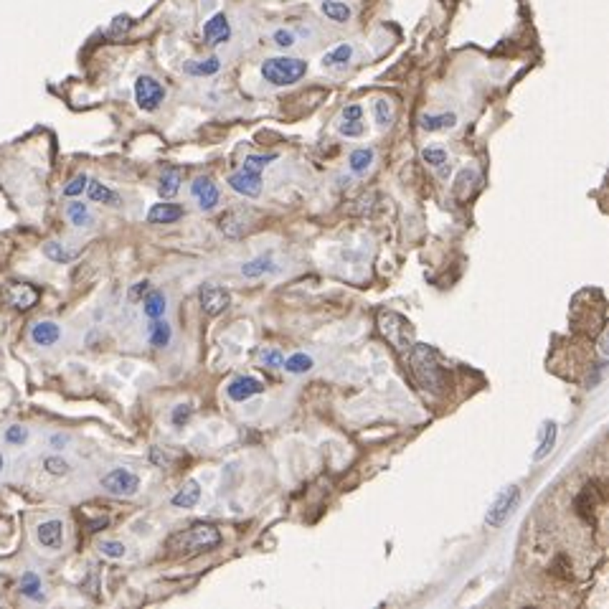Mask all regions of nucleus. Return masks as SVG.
I'll use <instances>...</instances> for the list:
<instances>
[{
    "instance_id": "37",
    "label": "nucleus",
    "mask_w": 609,
    "mask_h": 609,
    "mask_svg": "<svg viewBox=\"0 0 609 609\" xmlns=\"http://www.w3.org/2000/svg\"><path fill=\"white\" fill-rule=\"evenodd\" d=\"M259 358H262V363H264V366H272V368H282V363H284V356L279 353V350H274V348H264L259 353Z\"/></svg>"
},
{
    "instance_id": "12",
    "label": "nucleus",
    "mask_w": 609,
    "mask_h": 609,
    "mask_svg": "<svg viewBox=\"0 0 609 609\" xmlns=\"http://www.w3.org/2000/svg\"><path fill=\"white\" fill-rule=\"evenodd\" d=\"M191 194H194V199L199 201L201 206V211H211L213 206L218 203V188L213 186L211 178H196L194 186H191Z\"/></svg>"
},
{
    "instance_id": "36",
    "label": "nucleus",
    "mask_w": 609,
    "mask_h": 609,
    "mask_svg": "<svg viewBox=\"0 0 609 609\" xmlns=\"http://www.w3.org/2000/svg\"><path fill=\"white\" fill-rule=\"evenodd\" d=\"M43 467H46V472H51V475H67L69 472L67 459H61V457H46L43 459Z\"/></svg>"
},
{
    "instance_id": "43",
    "label": "nucleus",
    "mask_w": 609,
    "mask_h": 609,
    "mask_svg": "<svg viewBox=\"0 0 609 609\" xmlns=\"http://www.w3.org/2000/svg\"><path fill=\"white\" fill-rule=\"evenodd\" d=\"M361 117H363V107H361V104H348V107L343 109V120L358 122Z\"/></svg>"
},
{
    "instance_id": "41",
    "label": "nucleus",
    "mask_w": 609,
    "mask_h": 609,
    "mask_svg": "<svg viewBox=\"0 0 609 609\" xmlns=\"http://www.w3.org/2000/svg\"><path fill=\"white\" fill-rule=\"evenodd\" d=\"M340 133H343L345 138H361V135H363V125H361V120H358V122H348V120H343V125H340Z\"/></svg>"
},
{
    "instance_id": "8",
    "label": "nucleus",
    "mask_w": 609,
    "mask_h": 609,
    "mask_svg": "<svg viewBox=\"0 0 609 609\" xmlns=\"http://www.w3.org/2000/svg\"><path fill=\"white\" fill-rule=\"evenodd\" d=\"M165 99V89L163 84L152 77H140L135 82V102H138L140 109L145 112H155Z\"/></svg>"
},
{
    "instance_id": "23",
    "label": "nucleus",
    "mask_w": 609,
    "mask_h": 609,
    "mask_svg": "<svg viewBox=\"0 0 609 609\" xmlns=\"http://www.w3.org/2000/svg\"><path fill=\"white\" fill-rule=\"evenodd\" d=\"M143 310L150 320H157L165 315V295L160 290H152L145 295V302H143Z\"/></svg>"
},
{
    "instance_id": "24",
    "label": "nucleus",
    "mask_w": 609,
    "mask_h": 609,
    "mask_svg": "<svg viewBox=\"0 0 609 609\" xmlns=\"http://www.w3.org/2000/svg\"><path fill=\"white\" fill-rule=\"evenodd\" d=\"M320 11H323L325 18L335 21V23H345V21L350 18V8L345 6V3H340V0H325V3L320 6Z\"/></svg>"
},
{
    "instance_id": "2",
    "label": "nucleus",
    "mask_w": 609,
    "mask_h": 609,
    "mask_svg": "<svg viewBox=\"0 0 609 609\" xmlns=\"http://www.w3.org/2000/svg\"><path fill=\"white\" fill-rule=\"evenodd\" d=\"M411 356V368H414L416 379L422 381L424 386L432 391H440L445 386V371H442L440 361H437V350L432 345L414 343L409 350Z\"/></svg>"
},
{
    "instance_id": "1",
    "label": "nucleus",
    "mask_w": 609,
    "mask_h": 609,
    "mask_svg": "<svg viewBox=\"0 0 609 609\" xmlns=\"http://www.w3.org/2000/svg\"><path fill=\"white\" fill-rule=\"evenodd\" d=\"M221 543V531L211 523H194L191 528L173 533L168 538V549L175 556H194L203 551H213Z\"/></svg>"
},
{
    "instance_id": "38",
    "label": "nucleus",
    "mask_w": 609,
    "mask_h": 609,
    "mask_svg": "<svg viewBox=\"0 0 609 609\" xmlns=\"http://www.w3.org/2000/svg\"><path fill=\"white\" fill-rule=\"evenodd\" d=\"M99 551L109 559H122L125 556V546L120 541H102L99 543Z\"/></svg>"
},
{
    "instance_id": "18",
    "label": "nucleus",
    "mask_w": 609,
    "mask_h": 609,
    "mask_svg": "<svg viewBox=\"0 0 609 609\" xmlns=\"http://www.w3.org/2000/svg\"><path fill=\"white\" fill-rule=\"evenodd\" d=\"M199 501H201V488H199L196 480H191V483H186L178 493L173 495V501L170 503H173L175 508H194Z\"/></svg>"
},
{
    "instance_id": "4",
    "label": "nucleus",
    "mask_w": 609,
    "mask_h": 609,
    "mask_svg": "<svg viewBox=\"0 0 609 609\" xmlns=\"http://www.w3.org/2000/svg\"><path fill=\"white\" fill-rule=\"evenodd\" d=\"M305 74H308V61L292 59V56H274L262 64V77L274 86H290L300 82Z\"/></svg>"
},
{
    "instance_id": "7",
    "label": "nucleus",
    "mask_w": 609,
    "mask_h": 609,
    "mask_svg": "<svg viewBox=\"0 0 609 609\" xmlns=\"http://www.w3.org/2000/svg\"><path fill=\"white\" fill-rule=\"evenodd\" d=\"M102 488L115 498H130L140 490V477L135 472L125 470V467H117V470L107 472L102 477Z\"/></svg>"
},
{
    "instance_id": "5",
    "label": "nucleus",
    "mask_w": 609,
    "mask_h": 609,
    "mask_svg": "<svg viewBox=\"0 0 609 609\" xmlns=\"http://www.w3.org/2000/svg\"><path fill=\"white\" fill-rule=\"evenodd\" d=\"M379 330L381 335L393 345V348L406 356L414 345V328L406 318H401L398 313H381L379 315Z\"/></svg>"
},
{
    "instance_id": "30",
    "label": "nucleus",
    "mask_w": 609,
    "mask_h": 609,
    "mask_svg": "<svg viewBox=\"0 0 609 609\" xmlns=\"http://www.w3.org/2000/svg\"><path fill=\"white\" fill-rule=\"evenodd\" d=\"M422 157H424V163L432 165V168H445L447 165V150L440 145H432V147H424L422 150Z\"/></svg>"
},
{
    "instance_id": "6",
    "label": "nucleus",
    "mask_w": 609,
    "mask_h": 609,
    "mask_svg": "<svg viewBox=\"0 0 609 609\" xmlns=\"http://www.w3.org/2000/svg\"><path fill=\"white\" fill-rule=\"evenodd\" d=\"M518 503H520L518 485H508V488H503L501 493L495 495V501L490 503L488 513H485V525H488V528H501V525L510 518L513 513H515Z\"/></svg>"
},
{
    "instance_id": "22",
    "label": "nucleus",
    "mask_w": 609,
    "mask_h": 609,
    "mask_svg": "<svg viewBox=\"0 0 609 609\" xmlns=\"http://www.w3.org/2000/svg\"><path fill=\"white\" fill-rule=\"evenodd\" d=\"M178 188H181V170L168 168L163 175H160V186H157V191H160L163 199H173V196L178 194Z\"/></svg>"
},
{
    "instance_id": "15",
    "label": "nucleus",
    "mask_w": 609,
    "mask_h": 609,
    "mask_svg": "<svg viewBox=\"0 0 609 609\" xmlns=\"http://www.w3.org/2000/svg\"><path fill=\"white\" fill-rule=\"evenodd\" d=\"M178 218H183V206L178 203H155L147 211L150 223H175Z\"/></svg>"
},
{
    "instance_id": "21",
    "label": "nucleus",
    "mask_w": 609,
    "mask_h": 609,
    "mask_svg": "<svg viewBox=\"0 0 609 609\" xmlns=\"http://www.w3.org/2000/svg\"><path fill=\"white\" fill-rule=\"evenodd\" d=\"M350 56H353V46L350 43H338L333 51H328L325 56H323V67L328 69H335V67H345L350 61Z\"/></svg>"
},
{
    "instance_id": "44",
    "label": "nucleus",
    "mask_w": 609,
    "mask_h": 609,
    "mask_svg": "<svg viewBox=\"0 0 609 609\" xmlns=\"http://www.w3.org/2000/svg\"><path fill=\"white\" fill-rule=\"evenodd\" d=\"M6 440L11 442V445H21V442H26V429L23 427H11L6 432Z\"/></svg>"
},
{
    "instance_id": "27",
    "label": "nucleus",
    "mask_w": 609,
    "mask_h": 609,
    "mask_svg": "<svg viewBox=\"0 0 609 609\" xmlns=\"http://www.w3.org/2000/svg\"><path fill=\"white\" fill-rule=\"evenodd\" d=\"M170 325L165 323V320L157 318L155 323L150 325V345H155V348H165V345L170 343Z\"/></svg>"
},
{
    "instance_id": "42",
    "label": "nucleus",
    "mask_w": 609,
    "mask_h": 609,
    "mask_svg": "<svg viewBox=\"0 0 609 609\" xmlns=\"http://www.w3.org/2000/svg\"><path fill=\"white\" fill-rule=\"evenodd\" d=\"M274 43H277V46H282V49H290L292 43H295V36H292V30H284V28L274 30Z\"/></svg>"
},
{
    "instance_id": "11",
    "label": "nucleus",
    "mask_w": 609,
    "mask_h": 609,
    "mask_svg": "<svg viewBox=\"0 0 609 609\" xmlns=\"http://www.w3.org/2000/svg\"><path fill=\"white\" fill-rule=\"evenodd\" d=\"M6 295H8V302L18 310H30L38 302V290L33 284L13 282V284H8Z\"/></svg>"
},
{
    "instance_id": "34",
    "label": "nucleus",
    "mask_w": 609,
    "mask_h": 609,
    "mask_svg": "<svg viewBox=\"0 0 609 609\" xmlns=\"http://www.w3.org/2000/svg\"><path fill=\"white\" fill-rule=\"evenodd\" d=\"M23 594H28L33 599H41V581H38V576L33 571H28L23 576Z\"/></svg>"
},
{
    "instance_id": "10",
    "label": "nucleus",
    "mask_w": 609,
    "mask_h": 609,
    "mask_svg": "<svg viewBox=\"0 0 609 609\" xmlns=\"http://www.w3.org/2000/svg\"><path fill=\"white\" fill-rule=\"evenodd\" d=\"M262 391H264V384L259 379H254V376H236L226 386V393H229L231 401H247V398L257 396Z\"/></svg>"
},
{
    "instance_id": "14",
    "label": "nucleus",
    "mask_w": 609,
    "mask_h": 609,
    "mask_svg": "<svg viewBox=\"0 0 609 609\" xmlns=\"http://www.w3.org/2000/svg\"><path fill=\"white\" fill-rule=\"evenodd\" d=\"M36 536L41 541V546H46V549L51 551L61 549V543H64V523L61 520H46V523L38 525Z\"/></svg>"
},
{
    "instance_id": "3",
    "label": "nucleus",
    "mask_w": 609,
    "mask_h": 609,
    "mask_svg": "<svg viewBox=\"0 0 609 609\" xmlns=\"http://www.w3.org/2000/svg\"><path fill=\"white\" fill-rule=\"evenodd\" d=\"M277 155H249L244 160V168L239 173L229 175V186L234 188L239 196H247V199H257L262 194V170L272 163Z\"/></svg>"
},
{
    "instance_id": "33",
    "label": "nucleus",
    "mask_w": 609,
    "mask_h": 609,
    "mask_svg": "<svg viewBox=\"0 0 609 609\" xmlns=\"http://www.w3.org/2000/svg\"><path fill=\"white\" fill-rule=\"evenodd\" d=\"M67 213H69V218H72L74 226H89L91 223V216H89V211H86L84 203H72L67 208Z\"/></svg>"
},
{
    "instance_id": "26",
    "label": "nucleus",
    "mask_w": 609,
    "mask_h": 609,
    "mask_svg": "<svg viewBox=\"0 0 609 609\" xmlns=\"http://www.w3.org/2000/svg\"><path fill=\"white\" fill-rule=\"evenodd\" d=\"M218 69H221V61L216 56H211V59L206 61H188L186 64V74H194V77H211Z\"/></svg>"
},
{
    "instance_id": "29",
    "label": "nucleus",
    "mask_w": 609,
    "mask_h": 609,
    "mask_svg": "<svg viewBox=\"0 0 609 609\" xmlns=\"http://www.w3.org/2000/svg\"><path fill=\"white\" fill-rule=\"evenodd\" d=\"M277 267L272 264V259H264V257H259V259H254V262H247V264H242V274L244 277H259V274H267V272H274Z\"/></svg>"
},
{
    "instance_id": "20",
    "label": "nucleus",
    "mask_w": 609,
    "mask_h": 609,
    "mask_svg": "<svg viewBox=\"0 0 609 609\" xmlns=\"http://www.w3.org/2000/svg\"><path fill=\"white\" fill-rule=\"evenodd\" d=\"M86 196H89L94 203H107V206H117L120 203V199H117L115 191H109L104 183L99 181H89L86 183Z\"/></svg>"
},
{
    "instance_id": "40",
    "label": "nucleus",
    "mask_w": 609,
    "mask_h": 609,
    "mask_svg": "<svg viewBox=\"0 0 609 609\" xmlns=\"http://www.w3.org/2000/svg\"><path fill=\"white\" fill-rule=\"evenodd\" d=\"M86 183H89V181H86V175H77V178H74V181L69 183L67 188H64V196H79L86 188Z\"/></svg>"
},
{
    "instance_id": "25",
    "label": "nucleus",
    "mask_w": 609,
    "mask_h": 609,
    "mask_svg": "<svg viewBox=\"0 0 609 609\" xmlns=\"http://www.w3.org/2000/svg\"><path fill=\"white\" fill-rule=\"evenodd\" d=\"M348 163L353 173H358V175L366 173V170L371 168V163H374V150H371V147H358V150L350 152Z\"/></svg>"
},
{
    "instance_id": "32",
    "label": "nucleus",
    "mask_w": 609,
    "mask_h": 609,
    "mask_svg": "<svg viewBox=\"0 0 609 609\" xmlns=\"http://www.w3.org/2000/svg\"><path fill=\"white\" fill-rule=\"evenodd\" d=\"M374 115H376V122H379L381 127H389L393 122V109H391V104H389L386 99H376Z\"/></svg>"
},
{
    "instance_id": "13",
    "label": "nucleus",
    "mask_w": 609,
    "mask_h": 609,
    "mask_svg": "<svg viewBox=\"0 0 609 609\" xmlns=\"http://www.w3.org/2000/svg\"><path fill=\"white\" fill-rule=\"evenodd\" d=\"M229 36H231V28L223 13H216V16L203 26V38H206V43H211V46L229 41Z\"/></svg>"
},
{
    "instance_id": "16",
    "label": "nucleus",
    "mask_w": 609,
    "mask_h": 609,
    "mask_svg": "<svg viewBox=\"0 0 609 609\" xmlns=\"http://www.w3.org/2000/svg\"><path fill=\"white\" fill-rule=\"evenodd\" d=\"M419 125H422V130H427V133H440V130H449V127L457 125V115H454V112H442V115H422Z\"/></svg>"
},
{
    "instance_id": "9",
    "label": "nucleus",
    "mask_w": 609,
    "mask_h": 609,
    "mask_svg": "<svg viewBox=\"0 0 609 609\" xmlns=\"http://www.w3.org/2000/svg\"><path fill=\"white\" fill-rule=\"evenodd\" d=\"M201 308H203L206 315H221L223 310L231 305V295L223 287H216V284H206L201 287L199 292Z\"/></svg>"
},
{
    "instance_id": "39",
    "label": "nucleus",
    "mask_w": 609,
    "mask_h": 609,
    "mask_svg": "<svg viewBox=\"0 0 609 609\" xmlns=\"http://www.w3.org/2000/svg\"><path fill=\"white\" fill-rule=\"evenodd\" d=\"M191 414H194V409H191L188 404H181V406H175V409H173L170 419H173L175 427H183V424H186L188 419H191Z\"/></svg>"
},
{
    "instance_id": "28",
    "label": "nucleus",
    "mask_w": 609,
    "mask_h": 609,
    "mask_svg": "<svg viewBox=\"0 0 609 609\" xmlns=\"http://www.w3.org/2000/svg\"><path fill=\"white\" fill-rule=\"evenodd\" d=\"M282 368L287 374H308L310 368H313V358L305 356V353H295V356H290L282 363Z\"/></svg>"
},
{
    "instance_id": "17",
    "label": "nucleus",
    "mask_w": 609,
    "mask_h": 609,
    "mask_svg": "<svg viewBox=\"0 0 609 609\" xmlns=\"http://www.w3.org/2000/svg\"><path fill=\"white\" fill-rule=\"evenodd\" d=\"M30 338L36 345H54L61 338V330L56 323H36L30 330Z\"/></svg>"
},
{
    "instance_id": "45",
    "label": "nucleus",
    "mask_w": 609,
    "mask_h": 609,
    "mask_svg": "<svg viewBox=\"0 0 609 609\" xmlns=\"http://www.w3.org/2000/svg\"><path fill=\"white\" fill-rule=\"evenodd\" d=\"M150 459L155 464H160V467H168V462H170V457L165 452H160V447H152L150 449Z\"/></svg>"
},
{
    "instance_id": "31",
    "label": "nucleus",
    "mask_w": 609,
    "mask_h": 609,
    "mask_svg": "<svg viewBox=\"0 0 609 609\" xmlns=\"http://www.w3.org/2000/svg\"><path fill=\"white\" fill-rule=\"evenodd\" d=\"M43 252H46V257L54 262H59V264H67V262H72L74 257H77V252H69V249H64L61 244L56 242H49L46 247H43Z\"/></svg>"
},
{
    "instance_id": "47",
    "label": "nucleus",
    "mask_w": 609,
    "mask_h": 609,
    "mask_svg": "<svg viewBox=\"0 0 609 609\" xmlns=\"http://www.w3.org/2000/svg\"><path fill=\"white\" fill-rule=\"evenodd\" d=\"M0 470H3V457H0Z\"/></svg>"
},
{
    "instance_id": "19",
    "label": "nucleus",
    "mask_w": 609,
    "mask_h": 609,
    "mask_svg": "<svg viewBox=\"0 0 609 609\" xmlns=\"http://www.w3.org/2000/svg\"><path fill=\"white\" fill-rule=\"evenodd\" d=\"M556 432H559V429H556V422H546L541 427V440H538V449L536 452H533V459H543L546 457V454L551 452V449H554V445H556Z\"/></svg>"
},
{
    "instance_id": "35",
    "label": "nucleus",
    "mask_w": 609,
    "mask_h": 609,
    "mask_svg": "<svg viewBox=\"0 0 609 609\" xmlns=\"http://www.w3.org/2000/svg\"><path fill=\"white\" fill-rule=\"evenodd\" d=\"M130 26H133V18H130V16H117V18L112 21V26H109L107 36H112V38L122 36V33L130 30Z\"/></svg>"
},
{
    "instance_id": "46",
    "label": "nucleus",
    "mask_w": 609,
    "mask_h": 609,
    "mask_svg": "<svg viewBox=\"0 0 609 609\" xmlns=\"http://www.w3.org/2000/svg\"><path fill=\"white\" fill-rule=\"evenodd\" d=\"M147 287H150V282H145V279H143V282H138L133 290H130V300H140V297L147 292Z\"/></svg>"
}]
</instances>
